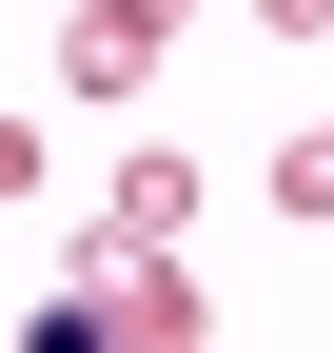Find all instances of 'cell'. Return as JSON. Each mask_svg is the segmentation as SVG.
Returning <instances> with one entry per match:
<instances>
[{
  "label": "cell",
  "instance_id": "obj_1",
  "mask_svg": "<svg viewBox=\"0 0 334 353\" xmlns=\"http://www.w3.org/2000/svg\"><path fill=\"white\" fill-rule=\"evenodd\" d=\"M118 334H138L118 275H59V294H39V353H118Z\"/></svg>",
  "mask_w": 334,
  "mask_h": 353
}]
</instances>
